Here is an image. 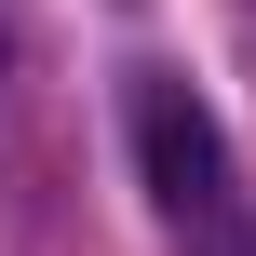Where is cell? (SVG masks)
Returning <instances> with one entry per match:
<instances>
[{"label": "cell", "mask_w": 256, "mask_h": 256, "mask_svg": "<svg viewBox=\"0 0 256 256\" xmlns=\"http://www.w3.org/2000/svg\"><path fill=\"white\" fill-rule=\"evenodd\" d=\"M122 135H135V176H148V202L176 216V243H189V230H216V216H243V202H230V135H216V108H202L176 68H135V94H122Z\"/></svg>", "instance_id": "1"}, {"label": "cell", "mask_w": 256, "mask_h": 256, "mask_svg": "<svg viewBox=\"0 0 256 256\" xmlns=\"http://www.w3.org/2000/svg\"><path fill=\"white\" fill-rule=\"evenodd\" d=\"M176 256H256V216H216V230H189Z\"/></svg>", "instance_id": "2"}, {"label": "cell", "mask_w": 256, "mask_h": 256, "mask_svg": "<svg viewBox=\"0 0 256 256\" xmlns=\"http://www.w3.org/2000/svg\"><path fill=\"white\" fill-rule=\"evenodd\" d=\"M0 135H14V27H0Z\"/></svg>", "instance_id": "3"}]
</instances>
